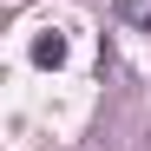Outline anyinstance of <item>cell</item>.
Returning a JSON list of instances; mask_svg holds the SVG:
<instances>
[{"label":"cell","instance_id":"cell-2","mask_svg":"<svg viewBox=\"0 0 151 151\" xmlns=\"http://www.w3.org/2000/svg\"><path fill=\"white\" fill-rule=\"evenodd\" d=\"M125 20H138V27H151V0H125Z\"/></svg>","mask_w":151,"mask_h":151},{"label":"cell","instance_id":"cell-1","mask_svg":"<svg viewBox=\"0 0 151 151\" xmlns=\"http://www.w3.org/2000/svg\"><path fill=\"white\" fill-rule=\"evenodd\" d=\"M33 66H53V72H59V66H66V33H40V40H33Z\"/></svg>","mask_w":151,"mask_h":151}]
</instances>
